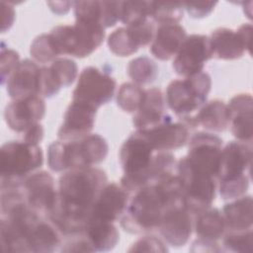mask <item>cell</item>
<instances>
[{"label":"cell","instance_id":"obj_21","mask_svg":"<svg viewBox=\"0 0 253 253\" xmlns=\"http://www.w3.org/2000/svg\"><path fill=\"white\" fill-rule=\"evenodd\" d=\"M40 66L31 59L21 60L6 82V90L13 100L38 95Z\"/></svg>","mask_w":253,"mask_h":253},{"label":"cell","instance_id":"obj_36","mask_svg":"<svg viewBox=\"0 0 253 253\" xmlns=\"http://www.w3.org/2000/svg\"><path fill=\"white\" fill-rule=\"evenodd\" d=\"M49 67L61 87L70 86L78 75L77 63L71 58L58 57L51 62Z\"/></svg>","mask_w":253,"mask_h":253},{"label":"cell","instance_id":"obj_12","mask_svg":"<svg viewBox=\"0 0 253 253\" xmlns=\"http://www.w3.org/2000/svg\"><path fill=\"white\" fill-rule=\"evenodd\" d=\"M28 205L39 214L48 216L57 201L54 179L46 171L32 173L22 181Z\"/></svg>","mask_w":253,"mask_h":253},{"label":"cell","instance_id":"obj_44","mask_svg":"<svg viewBox=\"0 0 253 253\" xmlns=\"http://www.w3.org/2000/svg\"><path fill=\"white\" fill-rule=\"evenodd\" d=\"M22 140L32 144H39L43 137V127L40 123H38L28 127L22 132Z\"/></svg>","mask_w":253,"mask_h":253},{"label":"cell","instance_id":"obj_31","mask_svg":"<svg viewBox=\"0 0 253 253\" xmlns=\"http://www.w3.org/2000/svg\"><path fill=\"white\" fill-rule=\"evenodd\" d=\"M110 50L118 56H128L135 53L139 46L127 27L115 30L108 38Z\"/></svg>","mask_w":253,"mask_h":253},{"label":"cell","instance_id":"obj_4","mask_svg":"<svg viewBox=\"0 0 253 253\" xmlns=\"http://www.w3.org/2000/svg\"><path fill=\"white\" fill-rule=\"evenodd\" d=\"M156 152L141 130L136 129L123 143L120 150V161L124 170L121 186L128 193H134L146 186L145 176Z\"/></svg>","mask_w":253,"mask_h":253},{"label":"cell","instance_id":"obj_37","mask_svg":"<svg viewBox=\"0 0 253 253\" xmlns=\"http://www.w3.org/2000/svg\"><path fill=\"white\" fill-rule=\"evenodd\" d=\"M61 85L53 74L49 66L40 67L38 77V95L42 98H50L56 95L61 89Z\"/></svg>","mask_w":253,"mask_h":253},{"label":"cell","instance_id":"obj_13","mask_svg":"<svg viewBox=\"0 0 253 253\" xmlns=\"http://www.w3.org/2000/svg\"><path fill=\"white\" fill-rule=\"evenodd\" d=\"M251 142L229 141L221 149L216 180L218 182L250 177Z\"/></svg>","mask_w":253,"mask_h":253},{"label":"cell","instance_id":"obj_19","mask_svg":"<svg viewBox=\"0 0 253 253\" xmlns=\"http://www.w3.org/2000/svg\"><path fill=\"white\" fill-rule=\"evenodd\" d=\"M229 126L232 134L242 142L252 141L253 99L251 94L242 93L233 96L227 104Z\"/></svg>","mask_w":253,"mask_h":253},{"label":"cell","instance_id":"obj_3","mask_svg":"<svg viewBox=\"0 0 253 253\" xmlns=\"http://www.w3.org/2000/svg\"><path fill=\"white\" fill-rule=\"evenodd\" d=\"M109 150L107 140L98 133L76 140H56L47 148V165L53 172L93 167L105 160Z\"/></svg>","mask_w":253,"mask_h":253},{"label":"cell","instance_id":"obj_46","mask_svg":"<svg viewBox=\"0 0 253 253\" xmlns=\"http://www.w3.org/2000/svg\"><path fill=\"white\" fill-rule=\"evenodd\" d=\"M190 250L193 252H219L222 250V248L218 246L216 241L198 238L192 243V248Z\"/></svg>","mask_w":253,"mask_h":253},{"label":"cell","instance_id":"obj_2","mask_svg":"<svg viewBox=\"0 0 253 253\" xmlns=\"http://www.w3.org/2000/svg\"><path fill=\"white\" fill-rule=\"evenodd\" d=\"M179 205H185L184 191L173 173L135 191L121 216V225L129 233L151 231L158 228L167 209Z\"/></svg>","mask_w":253,"mask_h":253},{"label":"cell","instance_id":"obj_47","mask_svg":"<svg viewBox=\"0 0 253 253\" xmlns=\"http://www.w3.org/2000/svg\"><path fill=\"white\" fill-rule=\"evenodd\" d=\"M237 35L239 36L246 51L250 53L251 49V36H252V25L251 24H242L237 30Z\"/></svg>","mask_w":253,"mask_h":253},{"label":"cell","instance_id":"obj_5","mask_svg":"<svg viewBox=\"0 0 253 253\" xmlns=\"http://www.w3.org/2000/svg\"><path fill=\"white\" fill-rule=\"evenodd\" d=\"M60 54L83 58L94 52L104 42L105 28L97 23L75 21L74 25H59L49 33Z\"/></svg>","mask_w":253,"mask_h":253},{"label":"cell","instance_id":"obj_15","mask_svg":"<svg viewBox=\"0 0 253 253\" xmlns=\"http://www.w3.org/2000/svg\"><path fill=\"white\" fill-rule=\"evenodd\" d=\"M97 110L89 104L72 100L58 129V138L69 141L88 135L93 129Z\"/></svg>","mask_w":253,"mask_h":253},{"label":"cell","instance_id":"obj_26","mask_svg":"<svg viewBox=\"0 0 253 253\" xmlns=\"http://www.w3.org/2000/svg\"><path fill=\"white\" fill-rule=\"evenodd\" d=\"M253 201L251 196L234 199L223 207L222 214L228 231H243L252 229Z\"/></svg>","mask_w":253,"mask_h":253},{"label":"cell","instance_id":"obj_24","mask_svg":"<svg viewBox=\"0 0 253 253\" xmlns=\"http://www.w3.org/2000/svg\"><path fill=\"white\" fill-rule=\"evenodd\" d=\"M210 42L212 56L224 60L240 58L246 49L236 31L228 28H218L211 34Z\"/></svg>","mask_w":253,"mask_h":253},{"label":"cell","instance_id":"obj_6","mask_svg":"<svg viewBox=\"0 0 253 253\" xmlns=\"http://www.w3.org/2000/svg\"><path fill=\"white\" fill-rule=\"evenodd\" d=\"M43 162L42 150L39 144L24 140L4 143L0 150L1 184L21 183L39 169Z\"/></svg>","mask_w":253,"mask_h":253},{"label":"cell","instance_id":"obj_17","mask_svg":"<svg viewBox=\"0 0 253 253\" xmlns=\"http://www.w3.org/2000/svg\"><path fill=\"white\" fill-rule=\"evenodd\" d=\"M193 226L192 212L185 205H179L165 211L158 229L170 246L181 247L189 241Z\"/></svg>","mask_w":253,"mask_h":253},{"label":"cell","instance_id":"obj_7","mask_svg":"<svg viewBox=\"0 0 253 253\" xmlns=\"http://www.w3.org/2000/svg\"><path fill=\"white\" fill-rule=\"evenodd\" d=\"M211 89V77L208 72L172 80L165 93L167 106L178 117L192 115L207 101Z\"/></svg>","mask_w":253,"mask_h":253},{"label":"cell","instance_id":"obj_1","mask_svg":"<svg viewBox=\"0 0 253 253\" xmlns=\"http://www.w3.org/2000/svg\"><path fill=\"white\" fill-rule=\"evenodd\" d=\"M107 182V175L100 168L68 170L59 178L57 201L47 218L63 236L83 232L91 208Z\"/></svg>","mask_w":253,"mask_h":253},{"label":"cell","instance_id":"obj_39","mask_svg":"<svg viewBox=\"0 0 253 253\" xmlns=\"http://www.w3.org/2000/svg\"><path fill=\"white\" fill-rule=\"evenodd\" d=\"M249 185L250 177L218 182L219 195L223 200H233L244 196L249 188Z\"/></svg>","mask_w":253,"mask_h":253},{"label":"cell","instance_id":"obj_40","mask_svg":"<svg viewBox=\"0 0 253 253\" xmlns=\"http://www.w3.org/2000/svg\"><path fill=\"white\" fill-rule=\"evenodd\" d=\"M20 56L17 51L10 48H1L0 68H1V83L6 84L7 80L20 63Z\"/></svg>","mask_w":253,"mask_h":253},{"label":"cell","instance_id":"obj_18","mask_svg":"<svg viewBox=\"0 0 253 253\" xmlns=\"http://www.w3.org/2000/svg\"><path fill=\"white\" fill-rule=\"evenodd\" d=\"M156 151H171L184 146L189 140L190 128L181 121L167 117L157 126L141 130Z\"/></svg>","mask_w":253,"mask_h":253},{"label":"cell","instance_id":"obj_42","mask_svg":"<svg viewBox=\"0 0 253 253\" xmlns=\"http://www.w3.org/2000/svg\"><path fill=\"white\" fill-rule=\"evenodd\" d=\"M129 252H167L164 242L156 236L146 235L136 240L128 249Z\"/></svg>","mask_w":253,"mask_h":253},{"label":"cell","instance_id":"obj_8","mask_svg":"<svg viewBox=\"0 0 253 253\" xmlns=\"http://www.w3.org/2000/svg\"><path fill=\"white\" fill-rule=\"evenodd\" d=\"M176 167L187 209L192 213H199L210 208L215 198L216 178L194 167L186 157L181 158Z\"/></svg>","mask_w":253,"mask_h":253},{"label":"cell","instance_id":"obj_27","mask_svg":"<svg viewBox=\"0 0 253 253\" xmlns=\"http://www.w3.org/2000/svg\"><path fill=\"white\" fill-rule=\"evenodd\" d=\"M193 227L198 238L211 241H217L227 230L222 212L211 207L196 213Z\"/></svg>","mask_w":253,"mask_h":253},{"label":"cell","instance_id":"obj_45","mask_svg":"<svg viewBox=\"0 0 253 253\" xmlns=\"http://www.w3.org/2000/svg\"><path fill=\"white\" fill-rule=\"evenodd\" d=\"M0 8H1V15H2V33H5L8 31L15 20V10L14 7L10 3H6L4 1L0 2Z\"/></svg>","mask_w":253,"mask_h":253},{"label":"cell","instance_id":"obj_43","mask_svg":"<svg viewBox=\"0 0 253 253\" xmlns=\"http://www.w3.org/2000/svg\"><path fill=\"white\" fill-rule=\"evenodd\" d=\"M217 2L203 1V2H184V10L192 17L196 19H202L209 16L214 9Z\"/></svg>","mask_w":253,"mask_h":253},{"label":"cell","instance_id":"obj_41","mask_svg":"<svg viewBox=\"0 0 253 253\" xmlns=\"http://www.w3.org/2000/svg\"><path fill=\"white\" fill-rule=\"evenodd\" d=\"M122 1H101V24L106 28L113 27L121 21Z\"/></svg>","mask_w":253,"mask_h":253},{"label":"cell","instance_id":"obj_28","mask_svg":"<svg viewBox=\"0 0 253 253\" xmlns=\"http://www.w3.org/2000/svg\"><path fill=\"white\" fill-rule=\"evenodd\" d=\"M83 234L94 251H110L116 247L120 233L113 222L90 220L87 222Z\"/></svg>","mask_w":253,"mask_h":253},{"label":"cell","instance_id":"obj_38","mask_svg":"<svg viewBox=\"0 0 253 253\" xmlns=\"http://www.w3.org/2000/svg\"><path fill=\"white\" fill-rule=\"evenodd\" d=\"M75 21L101 24V1L73 2Z\"/></svg>","mask_w":253,"mask_h":253},{"label":"cell","instance_id":"obj_29","mask_svg":"<svg viewBox=\"0 0 253 253\" xmlns=\"http://www.w3.org/2000/svg\"><path fill=\"white\" fill-rule=\"evenodd\" d=\"M127 74L133 83L142 86L148 85L156 80L159 67L156 62L148 56H138L128 62Z\"/></svg>","mask_w":253,"mask_h":253},{"label":"cell","instance_id":"obj_9","mask_svg":"<svg viewBox=\"0 0 253 253\" xmlns=\"http://www.w3.org/2000/svg\"><path fill=\"white\" fill-rule=\"evenodd\" d=\"M117 82L107 72L95 66L85 67L72 93V100L89 104L96 109L109 103L114 97Z\"/></svg>","mask_w":253,"mask_h":253},{"label":"cell","instance_id":"obj_48","mask_svg":"<svg viewBox=\"0 0 253 253\" xmlns=\"http://www.w3.org/2000/svg\"><path fill=\"white\" fill-rule=\"evenodd\" d=\"M47 5L49 6L50 10L57 15H64L66 14L71 6H73V2H62V1H56V2H47Z\"/></svg>","mask_w":253,"mask_h":253},{"label":"cell","instance_id":"obj_23","mask_svg":"<svg viewBox=\"0 0 253 253\" xmlns=\"http://www.w3.org/2000/svg\"><path fill=\"white\" fill-rule=\"evenodd\" d=\"M62 236L49 218L41 217L28 236L29 252H52L62 244Z\"/></svg>","mask_w":253,"mask_h":253},{"label":"cell","instance_id":"obj_14","mask_svg":"<svg viewBox=\"0 0 253 253\" xmlns=\"http://www.w3.org/2000/svg\"><path fill=\"white\" fill-rule=\"evenodd\" d=\"M45 115V103L42 97L31 95L15 99L4 111L7 126L14 131L22 133L31 126L38 124Z\"/></svg>","mask_w":253,"mask_h":253},{"label":"cell","instance_id":"obj_16","mask_svg":"<svg viewBox=\"0 0 253 253\" xmlns=\"http://www.w3.org/2000/svg\"><path fill=\"white\" fill-rule=\"evenodd\" d=\"M128 201V192L126 189L116 183L107 184L96 198L88 221L114 222L124 214Z\"/></svg>","mask_w":253,"mask_h":253},{"label":"cell","instance_id":"obj_10","mask_svg":"<svg viewBox=\"0 0 253 253\" xmlns=\"http://www.w3.org/2000/svg\"><path fill=\"white\" fill-rule=\"evenodd\" d=\"M212 57L210 38L206 35L187 36L177 54L174 56L173 69L183 77L203 71L205 63Z\"/></svg>","mask_w":253,"mask_h":253},{"label":"cell","instance_id":"obj_30","mask_svg":"<svg viewBox=\"0 0 253 253\" xmlns=\"http://www.w3.org/2000/svg\"><path fill=\"white\" fill-rule=\"evenodd\" d=\"M150 3V17L159 25L178 24L184 15L182 2H154Z\"/></svg>","mask_w":253,"mask_h":253},{"label":"cell","instance_id":"obj_35","mask_svg":"<svg viewBox=\"0 0 253 253\" xmlns=\"http://www.w3.org/2000/svg\"><path fill=\"white\" fill-rule=\"evenodd\" d=\"M253 243L252 229L243 231H228L222 237L224 250L230 252H251Z\"/></svg>","mask_w":253,"mask_h":253},{"label":"cell","instance_id":"obj_22","mask_svg":"<svg viewBox=\"0 0 253 253\" xmlns=\"http://www.w3.org/2000/svg\"><path fill=\"white\" fill-rule=\"evenodd\" d=\"M187 37L185 29L179 24L159 25L150 43V52L159 60L174 57Z\"/></svg>","mask_w":253,"mask_h":253},{"label":"cell","instance_id":"obj_11","mask_svg":"<svg viewBox=\"0 0 253 253\" xmlns=\"http://www.w3.org/2000/svg\"><path fill=\"white\" fill-rule=\"evenodd\" d=\"M187 160L197 169L216 178L222 139L208 131H199L188 140Z\"/></svg>","mask_w":253,"mask_h":253},{"label":"cell","instance_id":"obj_32","mask_svg":"<svg viewBox=\"0 0 253 253\" xmlns=\"http://www.w3.org/2000/svg\"><path fill=\"white\" fill-rule=\"evenodd\" d=\"M151 19L149 1H122L121 22L132 27Z\"/></svg>","mask_w":253,"mask_h":253},{"label":"cell","instance_id":"obj_20","mask_svg":"<svg viewBox=\"0 0 253 253\" xmlns=\"http://www.w3.org/2000/svg\"><path fill=\"white\" fill-rule=\"evenodd\" d=\"M168 114H165V97L159 88L144 90L142 102L134 113L132 124L137 130H145L160 124Z\"/></svg>","mask_w":253,"mask_h":253},{"label":"cell","instance_id":"obj_34","mask_svg":"<svg viewBox=\"0 0 253 253\" xmlns=\"http://www.w3.org/2000/svg\"><path fill=\"white\" fill-rule=\"evenodd\" d=\"M32 57L40 63L52 62L60 55L50 34H42L32 42L30 47Z\"/></svg>","mask_w":253,"mask_h":253},{"label":"cell","instance_id":"obj_33","mask_svg":"<svg viewBox=\"0 0 253 253\" xmlns=\"http://www.w3.org/2000/svg\"><path fill=\"white\" fill-rule=\"evenodd\" d=\"M144 90L133 82L122 84L117 93L118 106L126 113H135L142 102Z\"/></svg>","mask_w":253,"mask_h":253},{"label":"cell","instance_id":"obj_25","mask_svg":"<svg viewBox=\"0 0 253 253\" xmlns=\"http://www.w3.org/2000/svg\"><path fill=\"white\" fill-rule=\"evenodd\" d=\"M196 127L201 126L210 131H223L229 126V112L227 104L220 100L206 102L193 115Z\"/></svg>","mask_w":253,"mask_h":253}]
</instances>
